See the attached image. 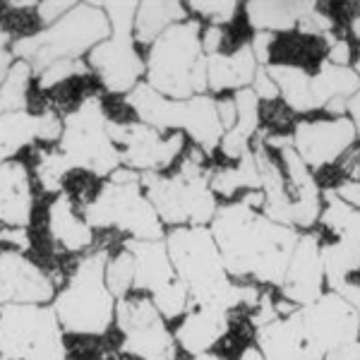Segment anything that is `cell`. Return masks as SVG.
Wrapping results in <instances>:
<instances>
[{"mask_svg": "<svg viewBox=\"0 0 360 360\" xmlns=\"http://www.w3.org/2000/svg\"><path fill=\"white\" fill-rule=\"evenodd\" d=\"M166 250L178 278L188 288L190 305H209L226 312L238 307L252 310L257 305L262 293L231 281L207 226H180L166 238Z\"/></svg>", "mask_w": 360, "mask_h": 360, "instance_id": "obj_2", "label": "cell"}, {"mask_svg": "<svg viewBox=\"0 0 360 360\" xmlns=\"http://www.w3.org/2000/svg\"><path fill=\"white\" fill-rule=\"evenodd\" d=\"M324 200L327 209L319 214V219L336 236V240L319 245V257L324 278L334 291L339 283L348 281V274L360 269V209L339 200L334 190H327Z\"/></svg>", "mask_w": 360, "mask_h": 360, "instance_id": "obj_13", "label": "cell"}, {"mask_svg": "<svg viewBox=\"0 0 360 360\" xmlns=\"http://www.w3.org/2000/svg\"><path fill=\"white\" fill-rule=\"evenodd\" d=\"M125 250L135 257V288L152 298L164 319H178L188 312L190 295L168 257L164 240H125Z\"/></svg>", "mask_w": 360, "mask_h": 360, "instance_id": "obj_12", "label": "cell"}, {"mask_svg": "<svg viewBox=\"0 0 360 360\" xmlns=\"http://www.w3.org/2000/svg\"><path fill=\"white\" fill-rule=\"evenodd\" d=\"M332 293L341 295V298H344L346 303L358 312V317H360V283L344 281V283H339V286H336Z\"/></svg>", "mask_w": 360, "mask_h": 360, "instance_id": "obj_43", "label": "cell"}, {"mask_svg": "<svg viewBox=\"0 0 360 360\" xmlns=\"http://www.w3.org/2000/svg\"><path fill=\"white\" fill-rule=\"evenodd\" d=\"M89 68L111 94H130L144 72V60L135 49L132 34H111L89 51Z\"/></svg>", "mask_w": 360, "mask_h": 360, "instance_id": "obj_17", "label": "cell"}, {"mask_svg": "<svg viewBox=\"0 0 360 360\" xmlns=\"http://www.w3.org/2000/svg\"><path fill=\"white\" fill-rule=\"evenodd\" d=\"M317 3H248V22L257 32H288L315 8Z\"/></svg>", "mask_w": 360, "mask_h": 360, "instance_id": "obj_26", "label": "cell"}, {"mask_svg": "<svg viewBox=\"0 0 360 360\" xmlns=\"http://www.w3.org/2000/svg\"><path fill=\"white\" fill-rule=\"evenodd\" d=\"M8 41H10V34L5 32L3 25H0V51H5V44H8Z\"/></svg>", "mask_w": 360, "mask_h": 360, "instance_id": "obj_50", "label": "cell"}, {"mask_svg": "<svg viewBox=\"0 0 360 360\" xmlns=\"http://www.w3.org/2000/svg\"><path fill=\"white\" fill-rule=\"evenodd\" d=\"M115 327L120 332V351L137 360H176V336L152 298L130 293L115 303Z\"/></svg>", "mask_w": 360, "mask_h": 360, "instance_id": "obj_11", "label": "cell"}, {"mask_svg": "<svg viewBox=\"0 0 360 360\" xmlns=\"http://www.w3.org/2000/svg\"><path fill=\"white\" fill-rule=\"evenodd\" d=\"M217 111H219V120H221L224 130L229 132L231 127L236 125V103H233V98H221V101H217Z\"/></svg>", "mask_w": 360, "mask_h": 360, "instance_id": "obj_45", "label": "cell"}, {"mask_svg": "<svg viewBox=\"0 0 360 360\" xmlns=\"http://www.w3.org/2000/svg\"><path fill=\"white\" fill-rule=\"evenodd\" d=\"M356 127L351 118H332V120H310L298 123L291 137L295 154L303 159L307 168H324L341 159V154L356 139Z\"/></svg>", "mask_w": 360, "mask_h": 360, "instance_id": "obj_18", "label": "cell"}, {"mask_svg": "<svg viewBox=\"0 0 360 360\" xmlns=\"http://www.w3.org/2000/svg\"><path fill=\"white\" fill-rule=\"evenodd\" d=\"M329 39V63L336 68H348L351 63V46L344 39H334L332 34H327Z\"/></svg>", "mask_w": 360, "mask_h": 360, "instance_id": "obj_41", "label": "cell"}, {"mask_svg": "<svg viewBox=\"0 0 360 360\" xmlns=\"http://www.w3.org/2000/svg\"><path fill=\"white\" fill-rule=\"evenodd\" d=\"M34 212L32 178L25 164L5 161L0 166V224L8 229H27Z\"/></svg>", "mask_w": 360, "mask_h": 360, "instance_id": "obj_22", "label": "cell"}, {"mask_svg": "<svg viewBox=\"0 0 360 360\" xmlns=\"http://www.w3.org/2000/svg\"><path fill=\"white\" fill-rule=\"evenodd\" d=\"M231 317L226 310L209 305H190L183 322L176 329V344L188 353L190 358L205 356L229 332Z\"/></svg>", "mask_w": 360, "mask_h": 360, "instance_id": "obj_21", "label": "cell"}, {"mask_svg": "<svg viewBox=\"0 0 360 360\" xmlns=\"http://www.w3.org/2000/svg\"><path fill=\"white\" fill-rule=\"evenodd\" d=\"M351 29H353V37H358V39H360V15L356 17V20H353Z\"/></svg>", "mask_w": 360, "mask_h": 360, "instance_id": "obj_51", "label": "cell"}, {"mask_svg": "<svg viewBox=\"0 0 360 360\" xmlns=\"http://www.w3.org/2000/svg\"><path fill=\"white\" fill-rule=\"evenodd\" d=\"M5 113V108H3V94H0V115Z\"/></svg>", "mask_w": 360, "mask_h": 360, "instance_id": "obj_53", "label": "cell"}, {"mask_svg": "<svg viewBox=\"0 0 360 360\" xmlns=\"http://www.w3.org/2000/svg\"><path fill=\"white\" fill-rule=\"evenodd\" d=\"M106 259L103 250L84 255L72 269L63 291L53 298V312L65 334L103 336L115 322V303L106 286Z\"/></svg>", "mask_w": 360, "mask_h": 360, "instance_id": "obj_4", "label": "cell"}, {"mask_svg": "<svg viewBox=\"0 0 360 360\" xmlns=\"http://www.w3.org/2000/svg\"><path fill=\"white\" fill-rule=\"evenodd\" d=\"M0 360H68L53 307H0Z\"/></svg>", "mask_w": 360, "mask_h": 360, "instance_id": "obj_10", "label": "cell"}, {"mask_svg": "<svg viewBox=\"0 0 360 360\" xmlns=\"http://www.w3.org/2000/svg\"><path fill=\"white\" fill-rule=\"evenodd\" d=\"M185 15L183 3H137L132 37L137 44H154L168 27L185 22Z\"/></svg>", "mask_w": 360, "mask_h": 360, "instance_id": "obj_29", "label": "cell"}, {"mask_svg": "<svg viewBox=\"0 0 360 360\" xmlns=\"http://www.w3.org/2000/svg\"><path fill=\"white\" fill-rule=\"evenodd\" d=\"M139 183L164 224L205 226L217 214V197L209 188L205 152L200 147L190 149L173 176L144 173L139 176Z\"/></svg>", "mask_w": 360, "mask_h": 360, "instance_id": "obj_6", "label": "cell"}, {"mask_svg": "<svg viewBox=\"0 0 360 360\" xmlns=\"http://www.w3.org/2000/svg\"><path fill=\"white\" fill-rule=\"evenodd\" d=\"M106 286L115 300L125 298L135 288V257L127 250L106 259Z\"/></svg>", "mask_w": 360, "mask_h": 360, "instance_id": "obj_33", "label": "cell"}, {"mask_svg": "<svg viewBox=\"0 0 360 360\" xmlns=\"http://www.w3.org/2000/svg\"><path fill=\"white\" fill-rule=\"evenodd\" d=\"M58 154L70 171H86L91 176H111L118 171L120 156L108 135V115L98 96H86L63 120Z\"/></svg>", "mask_w": 360, "mask_h": 360, "instance_id": "obj_9", "label": "cell"}, {"mask_svg": "<svg viewBox=\"0 0 360 360\" xmlns=\"http://www.w3.org/2000/svg\"><path fill=\"white\" fill-rule=\"evenodd\" d=\"M236 103V125L221 137V152L229 159H240L250 152V142L257 135L259 127V98L252 94V89H240L233 96Z\"/></svg>", "mask_w": 360, "mask_h": 360, "instance_id": "obj_25", "label": "cell"}, {"mask_svg": "<svg viewBox=\"0 0 360 360\" xmlns=\"http://www.w3.org/2000/svg\"><path fill=\"white\" fill-rule=\"evenodd\" d=\"M75 8V3H37V15L44 25H53L63 15H68Z\"/></svg>", "mask_w": 360, "mask_h": 360, "instance_id": "obj_39", "label": "cell"}, {"mask_svg": "<svg viewBox=\"0 0 360 360\" xmlns=\"http://www.w3.org/2000/svg\"><path fill=\"white\" fill-rule=\"evenodd\" d=\"M344 171L351 178H360V147L344 161Z\"/></svg>", "mask_w": 360, "mask_h": 360, "instance_id": "obj_48", "label": "cell"}, {"mask_svg": "<svg viewBox=\"0 0 360 360\" xmlns=\"http://www.w3.org/2000/svg\"><path fill=\"white\" fill-rule=\"evenodd\" d=\"M346 111L351 113V123L356 132H360V89L351 98H346Z\"/></svg>", "mask_w": 360, "mask_h": 360, "instance_id": "obj_47", "label": "cell"}, {"mask_svg": "<svg viewBox=\"0 0 360 360\" xmlns=\"http://www.w3.org/2000/svg\"><path fill=\"white\" fill-rule=\"evenodd\" d=\"M360 89V77L351 68H336L322 63V68L310 77V91L315 108H324L334 98H351Z\"/></svg>", "mask_w": 360, "mask_h": 360, "instance_id": "obj_27", "label": "cell"}, {"mask_svg": "<svg viewBox=\"0 0 360 360\" xmlns=\"http://www.w3.org/2000/svg\"><path fill=\"white\" fill-rule=\"evenodd\" d=\"M125 101L135 111L139 123L154 127L159 132L176 130V127L185 130L205 154H212L221 144L226 130L219 120L217 101H212L205 94L176 101V98L161 96L149 84H137Z\"/></svg>", "mask_w": 360, "mask_h": 360, "instance_id": "obj_8", "label": "cell"}, {"mask_svg": "<svg viewBox=\"0 0 360 360\" xmlns=\"http://www.w3.org/2000/svg\"><path fill=\"white\" fill-rule=\"evenodd\" d=\"M250 89H252V94L259 98V101H276L278 96V86L274 84V79L266 75L264 68H257V75H255L252 84H250Z\"/></svg>", "mask_w": 360, "mask_h": 360, "instance_id": "obj_38", "label": "cell"}, {"mask_svg": "<svg viewBox=\"0 0 360 360\" xmlns=\"http://www.w3.org/2000/svg\"><path fill=\"white\" fill-rule=\"evenodd\" d=\"M298 317L312 348L322 360L329 353L360 341L358 312L336 293H324L315 303L298 307Z\"/></svg>", "mask_w": 360, "mask_h": 360, "instance_id": "obj_15", "label": "cell"}, {"mask_svg": "<svg viewBox=\"0 0 360 360\" xmlns=\"http://www.w3.org/2000/svg\"><path fill=\"white\" fill-rule=\"evenodd\" d=\"M56 298V281L22 252L0 250V307L46 305Z\"/></svg>", "mask_w": 360, "mask_h": 360, "instance_id": "obj_16", "label": "cell"}, {"mask_svg": "<svg viewBox=\"0 0 360 360\" xmlns=\"http://www.w3.org/2000/svg\"><path fill=\"white\" fill-rule=\"evenodd\" d=\"M89 229H113L120 233H130L135 240H161L164 226L147 200L139 183L137 171L118 168L101 185L94 200L86 202L82 212Z\"/></svg>", "mask_w": 360, "mask_h": 360, "instance_id": "obj_7", "label": "cell"}, {"mask_svg": "<svg viewBox=\"0 0 360 360\" xmlns=\"http://www.w3.org/2000/svg\"><path fill=\"white\" fill-rule=\"evenodd\" d=\"M149 86L166 98L185 101L205 94L207 56L202 51L200 22H180L168 27L152 44L147 58Z\"/></svg>", "mask_w": 360, "mask_h": 360, "instance_id": "obj_3", "label": "cell"}, {"mask_svg": "<svg viewBox=\"0 0 360 360\" xmlns=\"http://www.w3.org/2000/svg\"><path fill=\"white\" fill-rule=\"evenodd\" d=\"M356 72H358V77H360V56H358V65H356Z\"/></svg>", "mask_w": 360, "mask_h": 360, "instance_id": "obj_54", "label": "cell"}, {"mask_svg": "<svg viewBox=\"0 0 360 360\" xmlns=\"http://www.w3.org/2000/svg\"><path fill=\"white\" fill-rule=\"evenodd\" d=\"M39 139V113L13 111L0 115V166Z\"/></svg>", "mask_w": 360, "mask_h": 360, "instance_id": "obj_30", "label": "cell"}, {"mask_svg": "<svg viewBox=\"0 0 360 360\" xmlns=\"http://www.w3.org/2000/svg\"><path fill=\"white\" fill-rule=\"evenodd\" d=\"M238 360H264V358H262V353H259V348L248 346L245 351L240 353V358H238Z\"/></svg>", "mask_w": 360, "mask_h": 360, "instance_id": "obj_49", "label": "cell"}, {"mask_svg": "<svg viewBox=\"0 0 360 360\" xmlns=\"http://www.w3.org/2000/svg\"><path fill=\"white\" fill-rule=\"evenodd\" d=\"M34 70L25 60H15L10 72L5 75V79L0 82V94H3V108L5 113L13 111H27V94H29V82H32Z\"/></svg>", "mask_w": 360, "mask_h": 360, "instance_id": "obj_32", "label": "cell"}, {"mask_svg": "<svg viewBox=\"0 0 360 360\" xmlns=\"http://www.w3.org/2000/svg\"><path fill=\"white\" fill-rule=\"evenodd\" d=\"M255 341L264 360H322L307 339L298 310L259 327Z\"/></svg>", "mask_w": 360, "mask_h": 360, "instance_id": "obj_20", "label": "cell"}, {"mask_svg": "<svg viewBox=\"0 0 360 360\" xmlns=\"http://www.w3.org/2000/svg\"><path fill=\"white\" fill-rule=\"evenodd\" d=\"M271 44H274V34H266V32H257L250 44L255 53V60H257L259 68H266L269 65V51H271Z\"/></svg>", "mask_w": 360, "mask_h": 360, "instance_id": "obj_40", "label": "cell"}, {"mask_svg": "<svg viewBox=\"0 0 360 360\" xmlns=\"http://www.w3.org/2000/svg\"><path fill=\"white\" fill-rule=\"evenodd\" d=\"M190 5H193V10L197 15L209 20V25H214V27H221L226 22H231L238 13V3H233V0H231V3H202V0H195V3H190Z\"/></svg>", "mask_w": 360, "mask_h": 360, "instance_id": "obj_36", "label": "cell"}, {"mask_svg": "<svg viewBox=\"0 0 360 360\" xmlns=\"http://www.w3.org/2000/svg\"><path fill=\"white\" fill-rule=\"evenodd\" d=\"M68 173H72V171H70L68 164L63 161V156L58 154V149H49V152L39 154L37 178H39V185L44 188V193H58V195H60L63 180H65Z\"/></svg>", "mask_w": 360, "mask_h": 360, "instance_id": "obj_34", "label": "cell"}, {"mask_svg": "<svg viewBox=\"0 0 360 360\" xmlns=\"http://www.w3.org/2000/svg\"><path fill=\"white\" fill-rule=\"evenodd\" d=\"M324 360H360V341H353V344L329 353V356H324Z\"/></svg>", "mask_w": 360, "mask_h": 360, "instance_id": "obj_46", "label": "cell"}, {"mask_svg": "<svg viewBox=\"0 0 360 360\" xmlns=\"http://www.w3.org/2000/svg\"><path fill=\"white\" fill-rule=\"evenodd\" d=\"M108 135L113 147L118 149L120 164H125L130 171L156 173L161 168H168L185 147V137L180 132L161 135L159 130L144 123L108 120Z\"/></svg>", "mask_w": 360, "mask_h": 360, "instance_id": "obj_14", "label": "cell"}, {"mask_svg": "<svg viewBox=\"0 0 360 360\" xmlns=\"http://www.w3.org/2000/svg\"><path fill=\"white\" fill-rule=\"evenodd\" d=\"M221 46H224V29L209 25V29L205 32V37H202V51H205V56L221 53Z\"/></svg>", "mask_w": 360, "mask_h": 360, "instance_id": "obj_42", "label": "cell"}, {"mask_svg": "<svg viewBox=\"0 0 360 360\" xmlns=\"http://www.w3.org/2000/svg\"><path fill=\"white\" fill-rule=\"evenodd\" d=\"M257 60L250 44L238 46L233 53L207 56V89L226 91V89H248L257 75Z\"/></svg>", "mask_w": 360, "mask_h": 360, "instance_id": "obj_23", "label": "cell"}, {"mask_svg": "<svg viewBox=\"0 0 360 360\" xmlns=\"http://www.w3.org/2000/svg\"><path fill=\"white\" fill-rule=\"evenodd\" d=\"M209 231L229 276L255 278L274 286H281L300 238L293 229L269 221L243 202L217 209Z\"/></svg>", "mask_w": 360, "mask_h": 360, "instance_id": "obj_1", "label": "cell"}, {"mask_svg": "<svg viewBox=\"0 0 360 360\" xmlns=\"http://www.w3.org/2000/svg\"><path fill=\"white\" fill-rule=\"evenodd\" d=\"M111 34V25L103 8L94 3H75V8L51 27L37 34L17 39L13 56L32 65L34 72L53 65L58 60H79V56L96 49Z\"/></svg>", "mask_w": 360, "mask_h": 360, "instance_id": "obj_5", "label": "cell"}, {"mask_svg": "<svg viewBox=\"0 0 360 360\" xmlns=\"http://www.w3.org/2000/svg\"><path fill=\"white\" fill-rule=\"evenodd\" d=\"M190 360H224V358H219V356H209V353H205V356H195V358H190Z\"/></svg>", "mask_w": 360, "mask_h": 360, "instance_id": "obj_52", "label": "cell"}, {"mask_svg": "<svg viewBox=\"0 0 360 360\" xmlns=\"http://www.w3.org/2000/svg\"><path fill=\"white\" fill-rule=\"evenodd\" d=\"M209 188L214 195L221 197H233L238 190H259V171L255 164L252 149L238 159L236 166L231 168H219V171L209 173Z\"/></svg>", "mask_w": 360, "mask_h": 360, "instance_id": "obj_31", "label": "cell"}, {"mask_svg": "<svg viewBox=\"0 0 360 360\" xmlns=\"http://www.w3.org/2000/svg\"><path fill=\"white\" fill-rule=\"evenodd\" d=\"M334 193L339 195V200H344L346 205H351L353 209H360V183L358 180H346V183H341Z\"/></svg>", "mask_w": 360, "mask_h": 360, "instance_id": "obj_44", "label": "cell"}, {"mask_svg": "<svg viewBox=\"0 0 360 360\" xmlns=\"http://www.w3.org/2000/svg\"><path fill=\"white\" fill-rule=\"evenodd\" d=\"M298 29L303 34H310V37H327V34H332V29H334V20L327 13H322V10H319V3H317L315 8L298 22Z\"/></svg>", "mask_w": 360, "mask_h": 360, "instance_id": "obj_37", "label": "cell"}, {"mask_svg": "<svg viewBox=\"0 0 360 360\" xmlns=\"http://www.w3.org/2000/svg\"><path fill=\"white\" fill-rule=\"evenodd\" d=\"M49 233L53 243L65 252H84L94 243V231L77 214L68 195H58L49 207Z\"/></svg>", "mask_w": 360, "mask_h": 360, "instance_id": "obj_24", "label": "cell"}, {"mask_svg": "<svg viewBox=\"0 0 360 360\" xmlns=\"http://www.w3.org/2000/svg\"><path fill=\"white\" fill-rule=\"evenodd\" d=\"M264 70L274 79V84L278 86V94L283 96L288 108H293L295 113L315 111L312 91H310L312 75L305 68L288 65V63H274V65H266Z\"/></svg>", "mask_w": 360, "mask_h": 360, "instance_id": "obj_28", "label": "cell"}, {"mask_svg": "<svg viewBox=\"0 0 360 360\" xmlns=\"http://www.w3.org/2000/svg\"><path fill=\"white\" fill-rule=\"evenodd\" d=\"M281 293L291 300L295 307L315 303L324 295V269L319 257V238L317 236H300L295 245L291 262L286 266V274L281 281Z\"/></svg>", "mask_w": 360, "mask_h": 360, "instance_id": "obj_19", "label": "cell"}, {"mask_svg": "<svg viewBox=\"0 0 360 360\" xmlns=\"http://www.w3.org/2000/svg\"><path fill=\"white\" fill-rule=\"evenodd\" d=\"M84 75H89V65H86V63H82V60H58V63H53V65L44 68L41 72H39V86H41V89H51V86L63 84L72 77H84Z\"/></svg>", "mask_w": 360, "mask_h": 360, "instance_id": "obj_35", "label": "cell"}]
</instances>
